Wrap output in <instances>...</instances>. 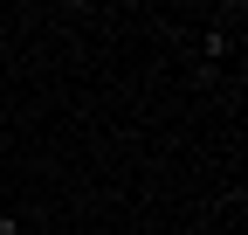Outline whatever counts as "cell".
Returning a JSON list of instances; mask_svg holds the SVG:
<instances>
[{
  "mask_svg": "<svg viewBox=\"0 0 248 235\" xmlns=\"http://www.w3.org/2000/svg\"><path fill=\"white\" fill-rule=\"evenodd\" d=\"M0 235H21V221H14V215H0Z\"/></svg>",
  "mask_w": 248,
  "mask_h": 235,
  "instance_id": "cell-1",
  "label": "cell"
}]
</instances>
